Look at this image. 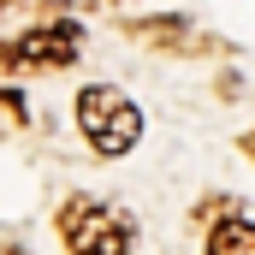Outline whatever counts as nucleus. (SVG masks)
<instances>
[{
  "mask_svg": "<svg viewBox=\"0 0 255 255\" xmlns=\"http://www.w3.org/2000/svg\"><path fill=\"white\" fill-rule=\"evenodd\" d=\"M77 130L89 136L95 154L119 160V154L136 148V136H142V113H136V101L119 95L113 83H89V89L77 95Z\"/></svg>",
  "mask_w": 255,
  "mask_h": 255,
  "instance_id": "1",
  "label": "nucleus"
},
{
  "mask_svg": "<svg viewBox=\"0 0 255 255\" xmlns=\"http://www.w3.org/2000/svg\"><path fill=\"white\" fill-rule=\"evenodd\" d=\"M60 238L71 255H130L136 250V220L95 202V196H71L60 208Z\"/></svg>",
  "mask_w": 255,
  "mask_h": 255,
  "instance_id": "2",
  "label": "nucleus"
},
{
  "mask_svg": "<svg viewBox=\"0 0 255 255\" xmlns=\"http://www.w3.org/2000/svg\"><path fill=\"white\" fill-rule=\"evenodd\" d=\"M77 24H42V30H24L18 42L0 48V71H54V65L77 60Z\"/></svg>",
  "mask_w": 255,
  "mask_h": 255,
  "instance_id": "3",
  "label": "nucleus"
},
{
  "mask_svg": "<svg viewBox=\"0 0 255 255\" xmlns=\"http://www.w3.org/2000/svg\"><path fill=\"white\" fill-rule=\"evenodd\" d=\"M208 255H255V220L226 214V220L208 232Z\"/></svg>",
  "mask_w": 255,
  "mask_h": 255,
  "instance_id": "4",
  "label": "nucleus"
},
{
  "mask_svg": "<svg viewBox=\"0 0 255 255\" xmlns=\"http://www.w3.org/2000/svg\"><path fill=\"white\" fill-rule=\"evenodd\" d=\"M250 154H255V130H250Z\"/></svg>",
  "mask_w": 255,
  "mask_h": 255,
  "instance_id": "5",
  "label": "nucleus"
},
{
  "mask_svg": "<svg viewBox=\"0 0 255 255\" xmlns=\"http://www.w3.org/2000/svg\"><path fill=\"white\" fill-rule=\"evenodd\" d=\"M6 6H12V0H0V12H6Z\"/></svg>",
  "mask_w": 255,
  "mask_h": 255,
  "instance_id": "6",
  "label": "nucleus"
}]
</instances>
